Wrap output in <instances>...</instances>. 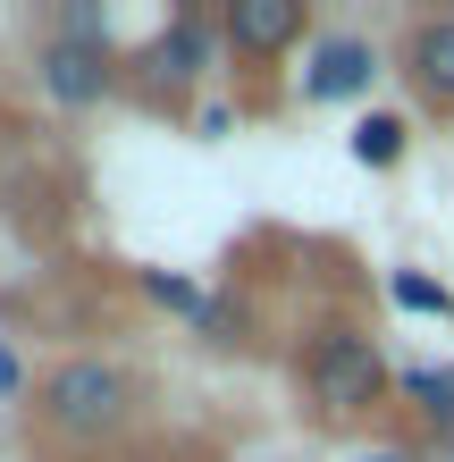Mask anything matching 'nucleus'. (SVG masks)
<instances>
[{
  "instance_id": "obj_6",
  "label": "nucleus",
  "mask_w": 454,
  "mask_h": 462,
  "mask_svg": "<svg viewBox=\"0 0 454 462\" xmlns=\"http://www.w3.org/2000/svg\"><path fill=\"white\" fill-rule=\"evenodd\" d=\"M370 76H379V51L362 34H329L303 68V101H354V93H370Z\"/></svg>"
},
{
  "instance_id": "obj_1",
  "label": "nucleus",
  "mask_w": 454,
  "mask_h": 462,
  "mask_svg": "<svg viewBox=\"0 0 454 462\" xmlns=\"http://www.w3.org/2000/svg\"><path fill=\"white\" fill-rule=\"evenodd\" d=\"M34 412L51 438H68V446H101V438H118L126 412H135V387H126V370L118 362H101V353H76V362H60L42 378V395H34Z\"/></svg>"
},
{
  "instance_id": "obj_8",
  "label": "nucleus",
  "mask_w": 454,
  "mask_h": 462,
  "mask_svg": "<svg viewBox=\"0 0 454 462\" xmlns=\"http://www.w3.org/2000/svg\"><path fill=\"white\" fill-rule=\"evenodd\" d=\"M395 387L412 395V412L430 420V429H454V370H404Z\"/></svg>"
},
{
  "instance_id": "obj_4",
  "label": "nucleus",
  "mask_w": 454,
  "mask_h": 462,
  "mask_svg": "<svg viewBox=\"0 0 454 462\" xmlns=\"http://www.w3.org/2000/svg\"><path fill=\"white\" fill-rule=\"evenodd\" d=\"M110 85H118L110 42H60V34L42 42V93L60 101V110H93Z\"/></svg>"
},
{
  "instance_id": "obj_12",
  "label": "nucleus",
  "mask_w": 454,
  "mask_h": 462,
  "mask_svg": "<svg viewBox=\"0 0 454 462\" xmlns=\"http://www.w3.org/2000/svg\"><path fill=\"white\" fill-rule=\"evenodd\" d=\"M17 378H25V370H17V353L0 345V395H17Z\"/></svg>"
},
{
  "instance_id": "obj_3",
  "label": "nucleus",
  "mask_w": 454,
  "mask_h": 462,
  "mask_svg": "<svg viewBox=\"0 0 454 462\" xmlns=\"http://www.w3.org/2000/svg\"><path fill=\"white\" fill-rule=\"evenodd\" d=\"M210 60H219V25H210L202 9H177V17L135 51V76H144V85H194Z\"/></svg>"
},
{
  "instance_id": "obj_13",
  "label": "nucleus",
  "mask_w": 454,
  "mask_h": 462,
  "mask_svg": "<svg viewBox=\"0 0 454 462\" xmlns=\"http://www.w3.org/2000/svg\"><path fill=\"white\" fill-rule=\"evenodd\" d=\"M354 462H404V454H395V446H387V454H354Z\"/></svg>"
},
{
  "instance_id": "obj_2",
  "label": "nucleus",
  "mask_w": 454,
  "mask_h": 462,
  "mask_svg": "<svg viewBox=\"0 0 454 462\" xmlns=\"http://www.w3.org/2000/svg\"><path fill=\"white\" fill-rule=\"evenodd\" d=\"M303 387H311V403L329 420H354V412H370V403H387V362H379V345H370L362 328H320L311 345H303Z\"/></svg>"
},
{
  "instance_id": "obj_5",
  "label": "nucleus",
  "mask_w": 454,
  "mask_h": 462,
  "mask_svg": "<svg viewBox=\"0 0 454 462\" xmlns=\"http://www.w3.org/2000/svg\"><path fill=\"white\" fill-rule=\"evenodd\" d=\"M303 25H311L303 0H227L219 9V42L245 51V60H278L286 42H303Z\"/></svg>"
},
{
  "instance_id": "obj_11",
  "label": "nucleus",
  "mask_w": 454,
  "mask_h": 462,
  "mask_svg": "<svg viewBox=\"0 0 454 462\" xmlns=\"http://www.w3.org/2000/svg\"><path fill=\"white\" fill-rule=\"evenodd\" d=\"M387 294H395V303H404V311H430V319H454V294H446L438 278H421V269H395V278H387Z\"/></svg>"
},
{
  "instance_id": "obj_7",
  "label": "nucleus",
  "mask_w": 454,
  "mask_h": 462,
  "mask_svg": "<svg viewBox=\"0 0 454 462\" xmlns=\"http://www.w3.org/2000/svg\"><path fill=\"white\" fill-rule=\"evenodd\" d=\"M412 85L430 110H454V17H421L412 25V51H404Z\"/></svg>"
},
{
  "instance_id": "obj_9",
  "label": "nucleus",
  "mask_w": 454,
  "mask_h": 462,
  "mask_svg": "<svg viewBox=\"0 0 454 462\" xmlns=\"http://www.w3.org/2000/svg\"><path fill=\"white\" fill-rule=\"evenodd\" d=\"M144 294H152L160 311H185L194 328H219V311L202 303V286H194V278H169V269H152V278H144Z\"/></svg>"
},
{
  "instance_id": "obj_10",
  "label": "nucleus",
  "mask_w": 454,
  "mask_h": 462,
  "mask_svg": "<svg viewBox=\"0 0 454 462\" xmlns=\"http://www.w3.org/2000/svg\"><path fill=\"white\" fill-rule=\"evenodd\" d=\"M354 160L362 169H395V160H404V118H362L354 126Z\"/></svg>"
}]
</instances>
